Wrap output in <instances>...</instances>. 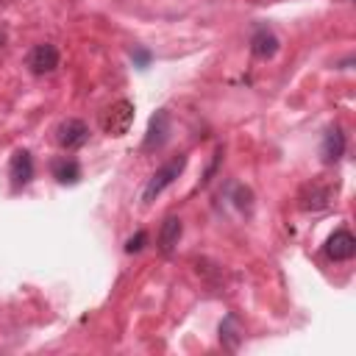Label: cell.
Returning <instances> with one entry per match:
<instances>
[{"instance_id":"obj_1","label":"cell","mask_w":356,"mask_h":356,"mask_svg":"<svg viewBox=\"0 0 356 356\" xmlns=\"http://www.w3.org/2000/svg\"><path fill=\"white\" fill-rule=\"evenodd\" d=\"M184 167H186V156H175V159H170L164 167H159V170L150 175V181H147V186H145V192H142V200H145V203H153V200L184 172Z\"/></svg>"},{"instance_id":"obj_2","label":"cell","mask_w":356,"mask_h":356,"mask_svg":"<svg viewBox=\"0 0 356 356\" xmlns=\"http://www.w3.org/2000/svg\"><path fill=\"white\" fill-rule=\"evenodd\" d=\"M131 122H134V103H131V100H117V103H111V106L103 111V117H100V125H103V131H106L108 136H122V134H128Z\"/></svg>"},{"instance_id":"obj_3","label":"cell","mask_w":356,"mask_h":356,"mask_svg":"<svg viewBox=\"0 0 356 356\" xmlns=\"http://www.w3.org/2000/svg\"><path fill=\"white\" fill-rule=\"evenodd\" d=\"M170 136V111L167 108H159L150 122H147V134H145V142H142V150H159L164 147Z\"/></svg>"},{"instance_id":"obj_4","label":"cell","mask_w":356,"mask_h":356,"mask_svg":"<svg viewBox=\"0 0 356 356\" xmlns=\"http://www.w3.org/2000/svg\"><path fill=\"white\" fill-rule=\"evenodd\" d=\"M28 67H31L33 75H47V72H53V70L58 67V50H56V44H47V42L36 44V47L28 53Z\"/></svg>"},{"instance_id":"obj_5","label":"cell","mask_w":356,"mask_h":356,"mask_svg":"<svg viewBox=\"0 0 356 356\" xmlns=\"http://www.w3.org/2000/svg\"><path fill=\"white\" fill-rule=\"evenodd\" d=\"M353 253H356V239H353L350 231L339 228V231H334V234L325 239V256H328V259H334V261H348V259H353Z\"/></svg>"},{"instance_id":"obj_6","label":"cell","mask_w":356,"mask_h":356,"mask_svg":"<svg viewBox=\"0 0 356 356\" xmlns=\"http://www.w3.org/2000/svg\"><path fill=\"white\" fill-rule=\"evenodd\" d=\"M56 139H58L61 147L72 150V147H81L89 139V128H86L83 120H64L58 125V131H56Z\"/></svg>"},{"instance_id":"obj_7","label":"cell","mask_w":356,"mask_h":356,"mask_svg":"<svg viewBox=\"0 0 356 356\" xmlns=\"http://www.w3.org/2000/svg\"><path fill=\"white\" fill-rule=\"evenodd\" d=\"M8 178H11V186H14V189H22V186L33 178V159H31L28 150H17V153L11 156Z\"/></svg>"},{"instance_id":"obj_8","label":"cell","mask_w":356,"mask_h":356,"mask_svg":"<svg viewBox=\"0 0 356 356\" xmlns=\"http://www.w3.org/2000/svg\"><path fill=\"white\" fill-rule=\"evenodd\" d=\"M181 234H184V222H181L175 214L164 217V222H161V228H159V248H161L164 253L175 250V245H178Z\"/></svg>"},{"instance_id":"obj_9","label":"cell","mask_w":356,"mask_h":356,"mask_svg":"<svg viewBox=\"0 0 356 356\" xmlns=\"http://www.w3.org/2000/svg\"><path fill=\"white\" fill-rule=\"evenodd\" d=\"M250 50H253V56H259V58H273V56L278 53V36H275L270 28H259V31L253 33V39H250Z\"/></svg>"},{"instance_id":"obj_10","label":"cell","mask_w":356,"mask_h":356,"mask_svg":"<svg viewBox=\"0 0 356 356\" xmlns=\"http://www.w3.org/2000/svg\"><path fill=\"white\" fill-rule=\"evenodd\" d=\"M342 153H345V134L334 125V128H328L325 136H323V161L334 164V161L342 159Z\"/></svg>"},{"instance_id":"obj_11","label":"cell","mask_w":356,"mask_h":356,"mask_svg":"<svg viewBox=\"0 0 356 356\" xmlns=\"http://www.w3.org/2000/svg\"><path fill=\"white\" fill-rule=\"evenodd\" d=\"M53 178L58 181V184H78V178H81V167H78V161L75 159H58V161H53Z\"/></svg>"},{"instance_id":"obj_12","label":"cell","mask_w":356,"mask_h":356,"mask_svg":"<svg viewBox=\"0 0 356 356\" xmlns=\"http://www.w3.org/2000/svg\"><path fill=\"white\" fill-rule=\"evenodd\" d=\"M145 242H147V234H145V231H136V234L125 242V250H128V253H136V250L145 248Z\"/></svg>"}]
</instances>
